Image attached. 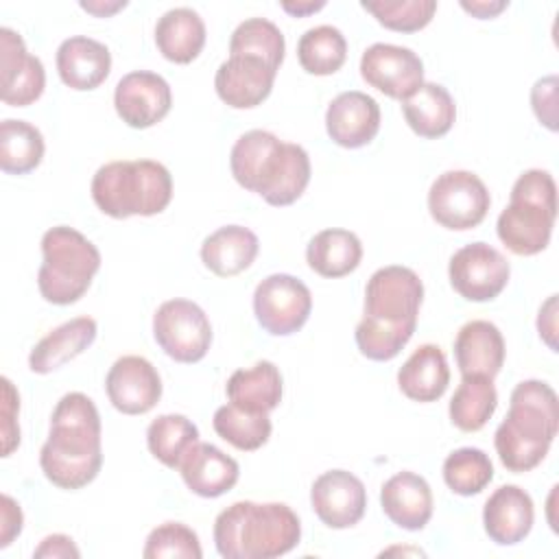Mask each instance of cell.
<instances>
[{
  "instance_id": "f6af8a7d",
  "label": "cell",
  "mask_w": 559,
  "mask_h": 559,
  "mask_svg": "<svg viewBox=\"0 0 559 559\" xmlns=\"http://www.w3.org/2000/svg\"><path fill=\"white\" fill-rule=\"evenodd\" d=\"M557 295H550L546 299V304L539 308V317H537V330H539V338H544V343L557 352Z\"/></svg>"
},
{
  "instance_id": "83f0119b",
  "label": "cell",
  "mask_w": 559,
  "mask_h": 559,
  "mask_svg": "<svg viewBox=\"0 0 559 559\" xmlns=\"http://www.w3.org/2000/svg\"><path fill=\"white\" fill-rule=\"evenodd\" d=\"M155 44L164 59L190 63L205 46V24L194 9L175 7L157 20Z\"/></svg>"
},
{
  "instance_id": "ab89813d",
  "label": "cell",
  "mask_w": 559,
  "mask_h": 559,
  "mask_svg": "<svg viewBox=\"0 0 559 559\" xmlns=\"http://www.w3.org/2000/svg\"><path fill=\"white\" fill-rule=\"evenodd\" d=\"M142 555L144 559H201L203 550L197 533L190 526L181 522H164L148 533Z\"/></svg>"
},
{
  "instance_id": "4dcf8cb0",
  "label": "cell",
  "mask_w": 559,
  "mask_h": 559,
  "mask_svg": "<svg viewBox=\"0 0 559 559\" xmlns=\"http://www.w3.org/2000/svg\"><path fill=\"white\" fill-rule=\"evenodd\" d=\"M306 260L321 277H343L358 269L362 260V242L349 229H323L310 238Z\"/></svg>"
},
{
  "instance_id": "52a82bcc",
  "label": "cell",
  "mask_w": 559,
  "mask_h": 559,
  "mask_svg": "<svg viewBox=\"0 0 559 559\" xmlns=\"http://www.w3.org/2000/svg\"><path fill=\"white\" fill-rule=\"evenodd\" d=\"M557 218V183L548 170H524L513 188L509 205L500 212L496 231L515 255H535L550 242Z\"/></svg>"
},
{
  "instance_id": "836d02e7",
  "label": "cell",
  "mask_w": 559,
  "mask_h": 559,
  "mask_svg": "<svg viewBox=\"0 0 559 559\" xmlns=\"http://www.w3.org/2000/svg\"><path fill=\"white\" fill-rule=\"evenodd\" d=\"M299 66L314 76H328L343 68L347 59L345 35L330 24L308 28L297 41Z\"/></svg>"
},
{
  "instance_id": "2e32d148",
  "label": "cell",
  "mask_w": 559,
  "mask_h": 559,
  "mask_svg": "<svg viewBox=\"0 0 559 559\" xmlns=\"http://www.w3.org/2000/svg\"><path fill=\"white\" fill-rule=\"evenodd\" d=\"M0 98L11 107H26L35 103L46 87V72L39 57L26 50L24 39L13 28H0Z\"/></svg>"
},
{
  "instance_id": "8992f818",
  "label": "cell",
  "mask_w": 559,
  "mask_h": 559,
  "mask_svg": "<svg viewBox=\"0 0 559 559\" xmlns=\"http://www.w3.org/2000/svg\"><path fill=\"white\" fill-rule=\"evenodd\" d=\"M90 192L96 207L111 218L155 216L173 199V177L155 159H118L94 173Z\"/></svg>"
},
{
  "instance_id": "d4e9b609",
  "label": "cell",
  "mask_w": 559,
  "mask_h": 559,
  "mask_svg": "<svg viewBox=\"0 0 559 559\" xmlns=\"http://www.w3.org/2000/svg\"><path fill=\"white\" fill-rule=\"evenodd\" d=\"M98 325L92 317H74L50 330L28 354L33 373H52L79 354H83L96 338Z\"/></svg>"
},
{
  "instance_id": "603a6c76",
  "label": "cell",
  "mask_w": 559,
  "mask_h": 559,
  "mask_svg": "<svg viewBox=\"0 0 559 559\" xmlns=\"http://www.w3.org/2000/svg\"><path fill=\"white\" fill-rule=\"evenodd\" d=\"M111 70V52L105 44L74 35L59 44L57 48V72L61 81L76 92L96 90Z\"/></svg>"
},
{
  "instance_id": "ee69618b",
  "label": "cell",
  "mask_w": 559,
  "mask_h": 559,
  "mask_svg": "<svg viewBox=\"0 0 559 559\" xmlns=\"http://www.w3.org/2000/svg\"><path fill=\"white\" fill-rule=\"evenodd\" d=\"M79 548L74 546L72 537L68 535H61V533H55V535H48L41 539V544L35 548L33 557L37 559H57V557H79Z\"/></svg>"
},
{
  "instance_id": "5bb4252c",
  "label": "cell",
  "mask_w": 559,
  "mask_h": 559,
  "mask_svg": "<svg viewBox=\"0 0 559 559\" xmlns=\"http://www.w3.org/2000/svg\"><path fill=\"white\" fill-rule=\"evenodd\" d=\"M173 105V92L164 76L151 70L124 74L114 92L116 114L131 129H148L166 118Z\"/></svg>"
},
{
  "instance_id": "1f68e13d",
  "label": "cell",
  "mask_w": 559,
  "mask_h": 559,
  "mask_svg": "<svg viewBox=\"0 0 559 559\" xmlns=\"http://www.w3.org/2000/svg\"><path fill=\"white\" fill-rule=\"evenodd\" d=\"M498 406V393L491 378L463 376L450 400V419L463 432L485 428Z\"/></svg>"
},
{
  "instance_id": "8fae6325",
  "label": "cell",
  "mask_w": 559,
  "mask_h": 559,
  "mask_svg": "<svg viewBox=\"0 0 559 559\" xmlns=\"http://www.w3.org/2000/svg\"><path fill=\"white\" fill-rule=\"evenodd\" d=\"M312 310L310 288L288 273L264 277L253 293L258 323L271 336H288L304 328Z\"/></svg>"
},
{
  "instance_id": "7c38bea8",
  "label": "cell",
  "mask_w": 559,
  "mask_h": 559,
  "mask_svg": "<svg viewBox=\"0 0 559 559\" xmlns=\"http://www.w3.org/2000/svg\"><path fill=\"white\" fill-rule=\"evenodd\" d=\"M452 288L467 301L496 299L511 275L507 258L487 242H472L454 251L448 264Z\"/></svg>"
},
{
  "instance_id": "bcb514c9",
  "label": "cell",
  "mask_w": 559,
  "mask_h": 559,
  "mask_svg": "<svg viewBox=\"0 0 559 559\" xmlns=\"http://www.w3.org/2000/svg\"><path fill=\"white\" fill-rule=\"evenodd\" d=\"M461 7L463 11L472 13L474 17L478 20H489V17H496L498 13H502L509 2L507 0H461Z\"/></svg>"
},
{
  "instance_id": "7a4b0ae2",
  "label": "cell",
  "mask_w": 559,
  "mask_h": 559,
  "mask_svg": "<svg viewBox=\"0 0 559 559\" xmlns=\"http://www.w3.org/2000/svg\"><path fill=\"white\" fill-rule=\"evenodd\" d=\"M100 432L96 404L85 393H66L52 411L50 432L39 450L44 476L70 491L90 485L103 465Z\"/></svg>"
},
{
  "instance_id": "e575fe53",
  "label": "cell",
  "mask_w": 559,
  "mask_h": 559,
  "mask_svg": "<svg viewBox=\"0 0 559 559\" xmlns=\"http://www.w3.org/2000/svg\"><path fill=\"white\" fill-rule=\"evenodd\" d=\"M199 441V428L177 413L159 415L146 428V445L151 454L170 469H177L186 452Z\"/></svg>"
},
{
  "instance_id": "5b68a950",
  "label": "cell",
  "mask_w": 559,
  "mask_h": 559,
  "mask_svg": "<svg viewBox=\"0 0 559 559\" xmlns=\"http://www.w3.org/2000/svg\"><path fill=\"white\" fill-rule=\"evenodd\" d=\"M301 539L297 513L284 502L240 500L214 520V546L225 559H273Z\"/></svg>"
},
{
  "instance_id": "ba28073f",
  "label": "cell",
  "mask_w": 559,
  "mask_h": 559,
  "mask_svg": "<svg viewBox=\"0 0 559 559\" xmlns=\"http://www.w3.org/2000/svg\"><path fill=\"white\" fill-rule=\"evenodd\" d=\"M41 255L37 286L41 297L55 306L79 301L100 269L96 245L68 225L50 227L41 236Z\"/></svg>"
},
{
  "instance_id": "44dd1931",
  "label": "cell",
  "mask_w": 559,
  "mask_h": 559,
  "mask_svg": "<svg viewBox=\"0 0 559 559\" xmlns=\"http://www.w3.org/2000/svg\"><path fill=\"white\" fill-rule=\"evenodd\" d=\"M177 469L181 472L186 487L201 498H218L227 493L240 476V467L229 454L203 441H197L186 452Z\"/></svg>"
},
{
  "instance_id": "9c48e42d",
  "label": "cell",
  "mask_w": 559,
  "mask_h": 559,
  "mask_svg": "<svg viewBox=\"0 0 559 559\" xmlns=\"http://www.w3.org/2000/svg\"><path fill=\"white\" fill-rule=\"evenodd\" d=\"M489 205L487 186L469 170H445L428 190V212L445 229H474L485 221Z\"/></svg>"
},
{
  "instance_id": "3957f363",
  "label": "cell",
  "mask_w": 559,
  "mask_h": 559,
  "mask_svg": "<svg viewBox=\"0 0 559 559\" xmlns=\"http://www.w3.org/2000/svg\"><path fill=\"white\" fill-rule=\"evenodd\" d=\"M234 179L269 205L295 203L310 181V157L304 146L282 142L275 133L251 129L242 133L229 153Z\"/></svg>"
},
{
  "instance_id": "f1b7e54d",
  "label": "cell",
  "mask_w": 559,
  "mask_h": 559,
  "mask_svg": "<svg viewBox=\"0 0 559 559\" xmlns=\"http://www.w3.org/2000/svg\"><path fill=\"white\" fill-rule=\"evenodd\" d=\"M406 124L426 140L445 135L456 120V105L450 92L439 83H421L415 94L402 100Z\"/></svg>"
},
{
  "instance_id": "d6986e66",
  "label": "cell",
  "mask_w": 559,
  "mask_h": 559,
  "mask_svg": "<svg viewBox=\"0 0 559 559\" xmlns=\"http://www.w3.org/2000/svg\"><path fill=\"white\" fill-rule=\"evenodd\" d=\"M325 129L343 148L367 146L380 129V105L365 92H341L325 111Z\"/></svg>"
},
{
  "instance_id": "ac0fdd59",
  "label": "cell",
  "mask_w": 559,
  "mask_h": 559,
  "mask_svg": "<svg viewBox=\"0 0 559 559\" xmlns=\"http://www.w3.org/2000/svg\"><path fill=\"white\" fill-rule=\"evenodd\" d=\"M277 70L260 57L229 55L214 76L218 98L234 109H251L269 98Z\"/></svg>"
},
{
  "instance_id": "7402d4cb",
  "label": "cell",
  "mask_w": 559,
  "mask_h": 559,
  "mask_svg": "<svg viewBox=\"0 0 559 559\" xmlns=\"http://www.w3.org/2000/svg\"><path fill=\"white\" fill-rule=\"evenodd\" d=\"M384 515L400 528L421 531L432 518V491L424 476L397 472L380 489Z\"/></svg>"
},
{
  "instance_id": "8d00e7d4",
  "label": "cell",
  "mask_w": 559,
  "mask_h": 559,
  "mask_svg": "<svg viewBox=\"0 0 559 559\" xmlns=\"http://www.w3.org/2000/svg\"><path fill=\"white\" fill-rule=\"evenodd\" d=\"M286 41L282 31L266 17H249L240 22L229 39V55H251L264 59L280 70L284 61Z\"/></svg>"
},
{
  "instance_id": "60d3db41",
  "label": "cell",
  "mask_w": 559,
  "mask_h": 559,
  "mask_svg": "<svg viewBox=\"0 0 559 559\" xmlns=\"http://www.w3.org/2000/svg\"><path fill=\"white\" fill-rule=\"evenodd\" d=\"M20 395L13 389L9 378H2V456H9L20 445V426H17Z\"/></svg>"
},
{
  "instance_id": "c3c4849f",
  "label": "cell",
  "mask_w": 559,
  "mask_h": 559,
  "mask_svg": "<svg viewBox=\"0 0 559 559\" xmlns=\"http://www.w3.org/2000/svg\"><path fill=\"white\" fill-rule=\"evenodd\" d=\"M127 0H116V2H103V0H94V2H81V9H85L87 13L96 15V17H109L116 11L124 9Z\"/></svg>"
},
{
  "instance_id": "ffe728a7",
  "label": "cell",
  "mask_w": 559,
  "mask_h": 559,
  "mask_svg": "<svg viewBox=\"0 0 559 559\" xmlns=\"http://www.w3.org/2000/svg\"><path fill=\"white\" fill-rule=\"evenodd\" d=\"M535 509L531 496L518 485L498 487L485 502L483 524L498 546L520 544L533 528Z\"/></svg>"
},
{
  "instance_id": "6da1fadb",
  "label": "cell",
  "mask_w": 559,
  "mask_h": 559,
  "mask_svg": "<svg viewBox=\"0 0 559 559\" xmlns=\"http://www.w3.org/2000/svg\"><path fill=\"white\" fill-rule=\"evenodd\" d=\"M424 299L419 275L400 264L378 269L365 288V317L356 325V345L369 360L386 362L411 341Z\"/></svg>"
},
{
  "instance_id": "484cf974",
  "label": "cell",
  "mask_w": 559,
  "mask_h": 559,
  "mask_svg": "<svg viewBox=\"0 0 559 559\" xmlns=\"http://www.w3.org/2000/svg\"><path fill=\"white\" fill-rule=\"evenodd\" d=\"M450 384V367L435 343L419 345L397 371L400 391L413 402H437Z\"/></svg>"
},
{
  "instance_id": "4fadbf2b",
  "label": "cell",
  "mask_w": 559,
  "mask_h": 559,
  "mask_svg": "<svg viewBox=\"0 0 559 559\" xmlns=\"http://www.w3.org/2000/svg\"><path fill=\"white\" fill-rule=\"evenodd\" d=\"M360 76L389 98L404 100L424 83V63L411 48L380 41L362 52Z\"/></svg>"
},
{
  "instance_id": "9a60e30c",
  "label": "cell",
  "mask_w": 559,
  "mask_h": 559,
  "mask_svg": "<svg viewBox=\"0 0 559 559\" xmlns=\"http://www.w3.org/2000/svg\"><path fill=\"white\" fill-rule=\"evenodd\" d=\"M310 504L325 526L349 528L365 515L367 489L352 472L330 469L312 483Z\"/></svg>"
},
{
  "instance_id": "d6a6232c",
  "label": "cell",
  "mask_w": 559,
  "mask_h": 559,
  "mask_svg": "<svg viewBox=\"0 0 559 559\" xmlns=\"http://www.w3.org/2000/svg\"><path fill=\"white\" fill-rule=\"evenodd\" d=\"M41 131L26 122L7 118L0 122V168L7 175H26L41 164L44 157Z\"/></svg>"
},
{
  "instance_id": "7dc6e473",
  "label": "cell",
  "mask_w": 559,
  "mask_h": 559,
  "mask_svg": "<svg viewBox=\"0 0 559 559\" xmlns=\"http://www.w3.org/2000/svg\"><path fill=\"white\" fill-rule=\"evenodd\" d=\"M280 7H282L286 13H290L293 17H304V15H310V13L321 11V9L325 7V2H323V0H319V2H314V0H297V2L284 0Z\"/></svg>"
},
{
  "instance_id": "b9f144b4",
  "label": "cell",
  "mask_w": 559,
  "mask_h": 559,
  "mask_svg": "<svg viewBox=\"0 0 559 559\" xmlns=\"http://www.w3.org/2000/svg\"><path fill=\"white\" fill-rule=\"evenodd\" d=\"M557 76H544L535 81L531 90V105L537 116V120L548 127L550 131H557Z\"/></svg>"
},
{
  "instance_id": "277c9868",
  "label": "cell",
  "mask_w": 559,
  "mask_h": 559,
  "mask_svg": "<svg viewBox=\"0 0 559 559\" xmlns=\"http://www.w3.org/2000/svg\"><path fill=\"white\" fill-rule=\"evenodd\" d=\"M559 428V402L550 384L522 380L511 391L509 413L496 428L493 445L509 472H531L550 450Z\"/></svg>"
},
{
  "instance_id": "4316f807",
  "label": "cell",
  "mask_w": 559,
  "mask_h": 559,
  "mask_svg": "<svg viewBox=\"0 0 559 559\" xmlns=\"http://www.w3.org/2000/svg\"><path fill=\"white\" fill-rule=\"evenodd\" d=\"M258 236L242 225H225L201 245V260L218 277H234L249 269L258 255Z\"/></svg>"
},
{
  "instance_id": "f546056e",
  "label": "cell",
  "mask_w": 559,
  "mask_h": 559,
  "mask_svg": "<svg viewBox=\"0 0 559 559\" xmlns=\"http://www.w3.org/2000/svg\"><path fill=\"white\" fill-rule=\"evenodd\" d=\"M229 404L249 413H271L282 402V373L271 360H258L249 369H238L227 380Z\"/></svg>"
},
{
  "instance_id": "30bf717a",
  "label": "cell",
  "mask_w": 559,
  "mask_h": 559,
  "mask_svg": "<svg viewBox=\"0 0 559 559\" xmlns=\"http://www.w3.org/2000/svg\"><path fill=\"white\" fill-rule=\"evenodd\" d=\"M153 336L177 362H199L212 345V325L203 308L190 299H168L153 314Z\"/></svg>"
},
{
  "instance_id": "74e56055",
  "label": "cell",
  "mask_w": 559,
  "mask_h": 559,
  "mask_svg": "<svg viewBox=\"0 0 559 559\" xmlns=\"http://www.w3.org/2000/svg\"><path fill=\"white\" fill-rule=\"evenodd\" d=\"M493 478L489 456L478 448H459L443 461V480L459 496L480 493Z\"/></svg>"
},
{
  "instance_id": "d590c367",
  "label": "cell",
  "mask_w": 559,
  "mask_h": 559,
  "mask_svg": "<svg viewBox=\"0 0 559 559\" xmlns=\"http://www.w3.org/2000/svg\"><path fill=\"white\" fill-rule=\"evenodd\" d=\"M212 424L221 439L242 452H253L262 448L271 437L269 413H249L234 404L218 406Z\"/></svg>"
},
{
  "instance_id": "e0dca14e",
  "label": "cell",
  "mask_w": 559,
  "mask_h": 559,
  "mask_svg": "<svg viewBox=\"0 0 559 559\" xmlns=\"http://www.w3.org/2000/svg\"><path fill=\"white\" fill-rule=\"evenodd\" d=\"M105 391L111 406L124 415H144L162 397V378L142 356L118 358L105 378Z\"/></svg>"
},
{
  "instance_id": "cb8c5ba5",
  "label": "cell",
  "mask_w": 559,
  "mask_h": 559,
  "mask_svg": "<svg viewBox=\"0 0 559 559\" xmlns=\"http://www.w3.org/2000/svg\"><path fill=\"white\" fill-rule=\"evenodd\" d=\"M454 358L461 376L496 378L504 365V338L491 321H467L454 338Z\"/></svg>"
},
{
  "instance_id": "f35d334b",
  "label": "cell",
  "mask_w": 559,
  "mask_h": 559,
  "mask_svg": "<svg viewBox=\"0 0 559 559\" xmlns=\"http://www.w3.org/2000/svg\"><path fill=\"white\" fill-rule=\"evenodd\" d=\"M384 28L397 33H415L430 24L437 2L435 0H365L360 2Z\"/></svg>"
},
{
  "instance_id": "7bdbcfd3",
  "label": "cell",
  "mask_w": 559,
  "mask_h": 559,
  "mask_svg": "<svg viewBox=\"0 0 559 559\" xmlns=\"http://www.w3.org/2000/svg\"><path fill=\"white\" fill-rule=\"evenodd\" d=\"M0 522H2L0 524V548H7L13 542V537H17L22 533V522H24L20 504L7 493H2V498H0Z\"/></svg>"
}]
</instances>
